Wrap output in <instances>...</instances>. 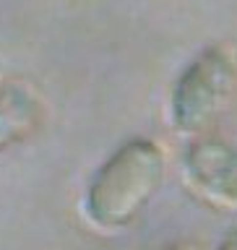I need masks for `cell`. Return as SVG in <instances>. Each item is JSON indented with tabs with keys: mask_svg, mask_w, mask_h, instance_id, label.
Wrapping results in <instances>:
<instances>
[{
	"mask_svg": "<svg viewBox=\"0 0 237 250\" xmlns=\"http://www.w3.org/2000/svg\"><path fill=\"white\" fill-rule=\"evenodd\" d=\"M167 156L154 138L136 136L115 146L89 175L78 201L94 232H125L144 216L164 185Z\"/></svg>",
	"mask_w": 237,
	"mask_h": 250,
	"instance_id": "cell-1",
	"label": "cell"
},
{
	"mask_svg": "<svg viewBox=\"0 0 237 250\" xmlns=\"http://www.w3.org/2000/svg\"><path fill=\"white\" fill-rule=\"evenodd\" d=\"M237 86V55L230 44L211 42L180 68L167 97V120L177 136L206 133L230 104Z\"/></svg>",
	"mask_w": 237,
	"mask_h": 250,
	"instance_id": "cell-2",
	"label": "cell"
},
{
	"mask_svg": "<svg viewBox=\"0 0 237 250\" xmlns=\"http://www.w3.org/2000/svg\"><path fill=\"white\" fill-rule=\"evenodd\" d=\"M180 169L201 198L237 208V138L209 130L188 138L180 154Z\"/></svg>",
	"mask_w": 237,
	"mask_h": 250,
	"instance_id": "cell-3",
	"label": "cell"
},
{
	"mask_svg": "<svg viewBox=\"0 0 237 250\" xmlns=\"http://www.w3.org/2000/svg\"><path fill=\"white\" fill-rule=\"evenodd\" d=\"M39 123H42V102L29 86H0V156L26 144L39 130Z\"/></svg>",
	"mask_w": 237,
	"mask_h": 250,
	"instance_id": "cell-4",
	"label": "cell"
},
{
	"mask_svg": "<svg viewBox=\"0 0 237 250\" xmlns=\"http://www.w3.org/2000/svg\"><path fill=\"white\" fill-rule=\"evenodd\" d=\"M216 250H237V227H232V229L227 232L222 240H219Z\"/></svg>",
	"mask_w": 237,
	"mask_h": 250,
	"instance_id": "cell-5",
	"label": "cell"
},
{
	"mask_svg": "<svg viewBox=\"0 0 237 250\" xmlns=\"http://www.w3.org/2000/svg\"><path fill=\"white\" fill-rule=\"evenodd\" d=\"M164 250H193L191 245H170V248H164Z\"/></svg>",
	"mask_w": 237,
	"mask_h": 250,
	"instance_id": "cell-6",
	"label": "cell"
}]
</instances>
